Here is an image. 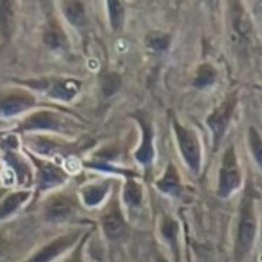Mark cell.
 I'll use <instances>...</instances> for the list:
<instances>
[{
    "label": "cell",
    "instance_id": "cell-1",
    "mask_svg": "<svg viewBox=\"0 0 262 262\" xmlns=\"http://www.w3.org/2000/svg\"><path fill=\"white\" fill-rule=\"evenodd\" d=\"M256 234H258V220H256L255 202L251 192L248 191L242 198L239 206V216H238L234 242L235 261L242 262L251 254L255 245Z\"/></svg>",
    "mask_w": 262,
    "mask_h": 262
},
{
    "label": "cell",
    "instance_id": "cell-2",
    "mask_svg": "<svg viewBox=\"0 0 262 262\" xmlns=\"http://www.w3.org/2000/svg\"><path fill=\"white\" fill-rule=\"evenodd\" d=\"M242 185V170L238 155L234 145L225 149L222 162L220 168V177H218V188L216 193L222 199L232 196L235 192L241 188Z\"/></svg>",
    "mask_w": 262,
    "mask_h": 262
},
{
    "label": "cell",
    "instance_id": "cell-3",
    "mask_svg": "<svg viewBox=\"0 0 262 262\" xmlns=\"http://www.w3.org/2000/svg\"><path fill=\"white\" fill-rule=\"evenodd\" d=\"M173 132L178 142V149L185 165L193 173H199L202 166V146L198 134L193 129L184 126L177 121H173Z\"/></svg>",
    "mask_w": 262,
    "mask_h": 262
},
{
    "label": "cell",
    "instance_id": "cell-4",
    "mask_svg": "<svg viewBox=\"0 0 262 262\" xmlns=\"http://www.w3.org/2000/svg\"><path fill=\"white\" fill-rule=\"evenodd\" d=\"M82 236H83V232L80 229L56 236L55 239L46 242L25 262H55L68 251L75 248L76 244L82 239Z\"/></svg>",
    "mask_w": 262,
    "mask_h": 262
},
{
    "label": "cell",
    "instance_id": "cell-5",
    "mask_svg": "<svg viewBox=\"0 0 262 262\" xmlns=\"http://www.w3.org/2000/svg\"><path fill=\"white\" fill-rule=\"evenodd\" d=\"M236 105H238L236 93H232L222 100L220 106L215 107L212 114L206 118V125L212 132V141L215 148L222 142L224 136L227 134L229 123L232 121V116L235 114Z\"/></svg>",
    "mask_w": 262,
    "mask_h": 262
},
{
    "label": "cell",
    "instance_id": "cell-6",
    "mask_svg": "<svg viewBox=\"0 0 262 262\" xmlns=\"http://www.w3.org/2000/svg\"><path fill=\"white\" fill-rule=\"evenodd\" d=\"M66 123L62 115L55 111L40 109L28 115L23 121L19 123L17 130L19 132H63L66 129Z\"/></svg>",
    "mask_w": 262,
    "mask_h": 262
},
{
    "label": "cell",
    "instance_id": "cell-7",
    "mask_svg": "<svg viewBox=\"0 0 262 262\" xmlns=\"http://www.w3.org/2000/svg\"><path fill=\"white\" fill-rule=\"evenodd\" d=\"M29 158L35 165L36 184H37V189L40 192L55 189L66 182L68 175L60 166H57L53 162L46 161L43 158H37L33 154H29Z\"/></svg>",
    "mask_w": 262,
    "mask_h": 262
},
{
    "label": "cell",
    "instance_id": "cell-8",
    "mask_svg": "<svg viewBox=\"0 0 262 262\" xmlns=\"http://www.w3.org/2000/svg\"><path fill=\"white\" fill-rule=\"evenodd\" d=\"M36 105L37 100L35 96L25 89H14L0 93V116L7 119L29 112Z\"/></svg>",
    "mask_w": 262,
    "mask_h": 262
},
{
    "label": "cell",
    "instance_id": "cell-9",
    "mask_svg": "<svg viewBox=\"0 0 262 262\" xmlns=\"http://www.w3.org/2000/svg\"><path fill=\"white\" fill-rule=\"evenodd\" d=\"M26 85L36 88L45 92L48 96L60 102H71L80 92V82L76 79L57 78L50 80H39V82H28Z\"/></svg>",
    "mask_w": 262,
    "mask_h": 262
},
{
    "label": "cell",
    "instance_id": "cell-10",
    "mask_svg": "<svg viewBox=\"0 0 262 262\" xmlns=\"http://www.w3.org/2000/svg\"><path fill=\"white\" fill-rule=\"evenodd\" d=\"M73 211L75 205L72 198L62 193L52 195L43 205V216L49 222H63L64 220L71 218Z\"/></svg>",
    "mask_w": 262,
    "mask_h": 262
},
{
    "label": "cell",
    "instance_id": "cell-11",
    "mask_svg": "<svg viewBox=\"0 0 262 262\" xmlns=\"http://www.w3.org/2000/svg\"><path fill=\"white\" fill-rule=\"evenodd\" d=\"M139 125L142 129V142L139 148L135 150L136 162L143 166H148L154 162L155 148H154V128L145 118H139Z\"/></svg>",
    "mask_w": 262,
    "mask_h": 262
},
{
    "label": "cell",
    "instance_id": "cell-12",
    "mask_svg": "<svg viewBox=\"0 0 262 262\" xmlns=\"http://www.w3.org/2000/svg\"><path fill=\"white\" fill-rule=\"evenodd\" d=\"M100 227L103 229V234L107 239L116 241L123 236L126 231V224L123 220V215L118 208H112L100 218Z\"/></svg>",
    "mask_w": 262,
    "mask_h": 262
},
{
    "label": "cell",
    "instance_id": "cell-13",
    "mask_svg": "<svg viewBox=\"0 0 262 262\" xmlns=\"http://www.w3.org/2000/svg\"><path fill=\"white\" fill-rule=\"evenodd\" d=\"M30 196H32V192L29 189H20V191L6 193L0 199V222L6 221L7 218H10L12 215L17 212L30 199Z\"/></svg>",
    "mask_w": 262,
    "mask_h": 262
},
{
    "label": "cell",
    "instance_id": "cell-14",
    "mask_svg": "<svg viewBox=\"0 0 262 262\" xmlns=\"http://www.w3.org/2000/svg\"><path fill=\"white\" fill-rule=\"evenodd\" d=\"M16 29L13 2H0V40L2 45L10 42Z\"/></svg>",
    "mask_w": 262,
    "mask_h": 262
},
{
    "label": "cell",
    "instance_id": "cell-15",
    "mask_svg": "<svg viewBox=\"0 0 262 262\" xmlns=\"http://www.w3.org/2000/svg\"><path fill=\"white\" fill-rule=\"evenodd\" d=\"M156 188H158V191L162 192L163 195L179 196V193L182 191V182H181L179 172L172 163L168 165L163 177L156 182Z\"/></svg>",
    "mask_w": 262,
    "mask_h": 262
},
{
    "label": "cell",
    "instance_id": "cell-16",
    "mask_svg": "<svg viewBox=\"0 0 262 262\" xmlns=\"http://www.w3.org/2000/svg\"><path fill=\"white\" fill-rule=\"evenodd\" d=\"M109 189H111V182H106V181L105 182H98V184L86 185L80 191L82 202L89 208L100 205L106 198Z\"/></svg>",
    "mask_w": 262,
    "mask_h": 262
},
{
    "label": "cell",
    "instance_id": "cell-17",
    "mask_svg": "<svg viewBox=\"0 0 262 262\" xmlns=\"http://www.w3.org/2000/svg\"><path fill=\"white\" fill-rule=\"evenodd\" d=\"M43 42L53 50H63L68 46V37L62 26L55 19L48 21L43 32Z\"/></svg>",
    "mask_w": 262,
    "mask_h": 262
},
{
    "label": "cell",
    "instance_id": "cell-18",
    "mask_svg": "<svg viewBox=\"0 0 262 262\" xmlns=\"http://www.w3.org/2000/svg\"><path fill=\"white\" fill-rule=\"evenodd\" d=\"M161 235L163 241L166 242L172 249L173 255L177 258V262H179V245H178V225L175 221L165 216L161 222Z\"/></svg>",
    "mask_w": 262,
    "mask_h": 262
},
{
    "label": "cell",
    "instance_id": "cell-19",
    "mask_svg": "<svg viewBox=\"0 0 262 262\" xmlns=\"http://www.w3.org/2000/svg\"><path fill=\"white\" fill-rule=\"evenodd\" d=\"M6 161L10 165V168L13 170L14 177L17 179V182L20 181V184H23L25 181H30L32 178V170L29 168L25 159L19 156L14 150H6Z\"/></svg>",
    "mask_w": 262,
    "mask_h": 262
},
{
    "label": "cell",
    "instance_id": "cell-20",
    "mask_svg": "<svg viewBox=\"0 0 262 262\" xmlns=\"http://www.w3.org/2000/svg\"><path fill=\"white\" fill-rule=\"evenodd\" d=\"M218 79V71L215 69V66L211 63H202L196 71L195 79H193V86L196 89H206L216 82Z\"/></svg>",
    "mask_w": 262,
    "mask_h": 262
},
{
    "label": "cell",
    "instance_id": "cell-21",
    "mask_svg": "<svg viewBox=\"0 0 262 262\" xmlns=\"http://www.w3.org/2000/svg\"><path fill=\"white\" fill-rule=\"evenodd\" d=\"M62 12L73 26H82L85 23V5L80 2H62Z\"/></svg>",
    "mask_w": 262,
    "mask_h": 262
},
{
    "label": "cell",
    "instance_id": "cell-22",
    "mask_svg": "<svg viewBox=\"0 0 262 262\" xmlns=\"http://www.w3.org/2000/svg\"><path fill=\"white\" fill-rule=\"evenodd\" d=\"M142 198H143V191L141 184H138L135 179H129L123 189V202L129 208H136L141 205Z\"/></svg>",
    "mask_w": 262,
    "mask_h": 262
},
{
    "label": "cell",
    "instance_id": "cell-23",
    "mask_svg": "<svg viewBox=\"0 0 262 262\" xmlns=\"http://www.w3.org/2000/svg\"><path fill=\"white\" fill-rule=\"evenodd\" d=\"M107 16L114 30H121L125 23V7L122 2H107Z\"/></svg>",
    "mask_w": 262,
    "mask_h": 262
},
{
    "label": "cell",
    "instance_id": "cell-24",
    "mask_svg": "<svg viewBox=\"0 0 262 262\" xmlns=\"http://www.w3.org/2000/svg\"><path fill=\"white\" fill-rule=\"evenodd\" d=\"M248 146L254 161L262 170V136L254 126L248 129Z\"/></svg>",
    "mask_w": 262,
    "mask_h": 262
},
{
    "label": "cell",
    "instance_id": "cell-25",
    "mask_svg": "<svg viewBox=\"0 0 262 262\" xmlns=\"http://www.w3.org/2000/svg\"><path fill=\"white\" fill-rule=\"evenodd\" d=\"M146 42V46L150 48L152 50H156V52H163L169 48L170 45V36L165 35L162 32H152L146 36L145 39Z\"/></svg>",
    "mask_w": 262,
    "mask_h": 262
},
{
    "label": "cell",
    "instance_id": "cell-26",
    "mask_svg": "<svg viewBox=\"0 0 262 262\" xmlns=\"http://www.w3.org/2000/svg\"><path fill=\"white\" fill-rule=\"evenodd\" d=\"M88 236H89V232L85 235V238L82 236V239L76 244V247H75V248L72 249L71 254L64 258L63 262H85V254H83V249H85V242Z\"/></svg>",
    "mask_w": 262,
    "mask_h": 262
},
{
    "label": "cell",
    "instance_id": "cell-27",
    "mask_svg": "<svg viewBox=\"0 0 262 262\" xmlns=\"http://www.w3.org/2000/svg\"><path fill=\"white\" fill-rule=\"evenodd\" d=\"M119 88V78L116 75H107L106 78L103 79V85H102V89L105 95H111L118 91Z\"/></svg>",
    "mask_w": 262,
    "mask_h": 262
},
{
    "label": "cell",
    "instance_id": "cell-28",
    "mask_svg": "<svg viewBox=\"0 0 262 262\" xmlns=\"http://www.w3.org/2000/svg\"><path fill=\"white\" fill-rule=\"evenodd\" d=\"M3 248H5V239H3V236L0 235V254L3 252Z\"/></svg>",
    "mask_w": 262,
    "mask_h": 262
},
{
    "label": "cell",
    "instance_id": "cell-29",
    "mask_svg": "<svg viewBox=\"0 0 262 262\" xmlns=\"http://www.w3.org/2000/svg\"><path fill=\"white\" fill-rule=\"evenodd\" d=\"M155 262H168V259H166V258H163L162 255H158L156 256Z\"/></svg>",
    "mask_w": 262,
    "mask_h": 262
},
{
    "label": "cell",
    "instance_id": "cell-30",
    "mask_svg": "<svg viewBox=\"0 0 262 262\" xmlns=\"http://www.w3.org/2000/svg\"><path fill=\"white\" fill-rule=\"evenodd\" d=\"M5 195H6V191H5V189H0V199L3 198Z\"/></svg>",
    "mask_w": 262,
    "mask_h": 262
},
{
    "label": "cell",
    "instance_id": "cell-31",
    "mask_svg": "<svg viewBox=\"0 0 262 262\" xmlns=\"http://www.w3.org/2000/svg\"><path fill=\"white\" fill-rule=\"evenodd\" d=\"M259 261H261V262H262V254H261V259H259Z\"/></svg>",
    "mask_w": 262,
    "mask_h": 262
}]
</instances>
